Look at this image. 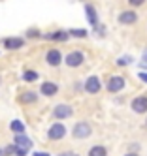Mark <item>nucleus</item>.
<instances>
[{"mask_svg": "<svg viewBox=\"0 0 147 156\" xmlns=\"http://www.w3.org/2000/svg\"><path fill=\"white\" fill-rule=\"evenodd\" d=\"M36 100H38L36 92H23V94L19 96V102H21V104H34Z\"/></svg>", "mask_w": 147, "mask_h": 156, "instance_id": "13", "label": "nucleus"}, {"mask_svg": "<svg viewBox=\"0 0 147 156\" xmlns=\"http://www.w3.org/2000/svg\"><path fill=\"white\" fill-rule=\"evenodd\" d=\"M25 45V41H23V38H6L4 40V47L6 49H19Z\"/></svg>", "mask_w": 147, "mask_h": 156, "instance_id": "9", "label": "nucleus"}, {"mask_svg": "<svg viewBox=\"0 0 147 156\" xmlns=\"http://www.w3.org/2000/svg\"><path fill=\"white\" fill-rule=\"evenodd\" d=\"M23 79H25V81H36V79H38V73L32 72V70H28V72L23 73Z\"/></svg>", "mask_w": 147, "mask_h": 156, "instance_id": "18", "label": "nucleus"}, {"mask_svg": "<svg viewBox=\"0 0 147 156\" xmlns=\"http://www.w3.org/2000/svg\"><path fill=\"white\" fill-rule=\"evenodd\" d=\"M85 9H87V17H89V23H90V25H96V9H94L93 6H87Z\"/></svg>", "mask_w": 147, "mask_h": 156, "instance_id": "15", "label": "nucleus"}, {"mask_svg": "<svg viewBox=\"0 0 147 156\" xmlns=\"http://www.w3.org/2000/svg\"><path fill=\"white\" fill-rule=\"evenodd\" d=\"M61 60H62V57H61V53L57 51V49H51V51L47 53V64H51V66H59Z\"/></svg>", "mask_w": 147, "mask_h": 156, "instance_id": "10", "label": "nucleus"}, {"mask_svg": "<svg viewBox=\"0 0 147 156\" xmlns=\"http://www.w3.org/2000/svg\"><path fill=\"white\" fill-rule=\"evenodd\" d=\"M70 34H72V36H77V38H85L87 32H85V30H72Z\"/></svg>", "mask_w": 147, "mask_h": 156, "instance_id": "19", "label": "nucleus"}, {"mask_svg": "<svg viewBox=\"0 0 147 156\" xmlns=\"http://www.w3.org/2000/svg\"><path fill=\"white\" fill-rule=\"evenodd\" d=\"M64 133H66V128L62 126V124H53L51 128H49V139H61V137H64Z\"/></svg>", "mask_w": 147, "mask_h": 156, "instance_id": "8", "label": "nucleus"}, {"mask_svg": "<svg viewBox=\"0 0 147 156\" xmlns=\"http://www.w3.org/2000/svg\"><path fill=\"white\" fill-rule=\"evenodd\" d=\"M49 40H59V41H66L68 40V32H53V34H47Z\"/></svg>", "mask_w": 147, "mask_h": 156, "instance_id": "16", "label": "nucleus"}, {"mask_svg": "<svg viewBox=\"0 0 147 156\" xmlns=\"http://www.w3.org/2000/svg\"><path fill=\"white\" fill-rule=\"evenodd\" d=\"M53 117L55 119H68V117H72V107L70 105H64V104L57 105L53 109Z\"/></svg>", "mask_w": 147, "mask_h": 156, "instance_id": "3", "label": "nucleus"}, {"mask_svg": "<svg viewBox=\"0 0 147 156\" xmlns=\"http://www.w3.org/2000/svg\"><path fill=\"white\" fill-rule=\"evenodd\" d=\"M0 156H4V151H2V149H0Z\"/></svg>", "mask_w": 147, "mask_h": 156, "instance_id": "28", "label": "nucleus"}, {"mask_svg": "<svg viewBox=\"0 0 147 156\" xmlns=\"http://www.w3.org/2000/svg\"><path fill=\"white\" fill-rule=\"evenodd\" d=\"M89 156H106V149L100 147V145H96V147H93L89 151Z\"/></svg>", "mask_w": 147, "mask_h": 156, "instance_id": "17", "label": "nucleus"}, {"mask_svg": "<svg viewBox=\"0 0 147 156\" xmlns=\"http://www.w3.org/2000/svg\"><path fill=\"white\" fill-rule=\"evenodd\" d=\"M13 145L15 147H19V149H25V151H28L30 147H32V141L25 136V133H17L15 136V139H13Z\"/></svg>", "mask_w": 147, "mask_h": 156, "instance_id": "6", "label": "nucleus"}, {"mask_svg": "<svg viewBox=\"0 0 147 156\" xmlns=\"http://www.w3.org/2000/svg\"><path fill=\"white\" fill-rule=\"evenodd\" d=\"M140 79H141V81H145V83H147V73H143V72H141V73H140Z\"/></svg>", "mask_w": 147, "mask_h": 156, "instance_id": "21", "label": "nucleus"}, {"mask_svg": "<svg viewBox=\"0 0 147 156\" xmlns=\"http://www.w3.org/2000/svg\"><path fill=\"white\" fill-rule=\"evenodd\" d=\"M136 19H138V17H136L134 12H123L119 15V21H121L123 25H132V23H136Z\"/></svg>", "mask_w": 147, "mask_h": 156, "instance_id": "11", "label": "nucleus"}, {"mask_svg": "<svg viewBox=\"0 0 147 156\" xmlns=\"http://www.w3.org/2000/svg\"><path fill=\"white\" fill-rule=\"evenodd\" d=\"M127 156H138V154H134V152H130V154H127Z\"/></svg>", "mask_w": 147, "mask_h": 156, "instance_id": "27", "label": "nucleus"}, {"mask_svg": "<svg viewBox=\"0 0 147 156\" xmlns=\"http://www.w3.org/2000/svg\"><path fill=\"white\" fill-rule=\"evenodd\" d=\"M90 133H93V130H90V126L87 122H77L74 126V137H77V139H85V137L90 136Z\"/></svg>", "mask_w": 147, "mask_h": 156, "instance_id": "1", "label": "nucleus"}, {"mask_svg": "<svg viewBox=\"0 0 147 156\" xmlns=\"http://www.w3.org/2000/svg\"><path fill=\"white\" fill-rule=\"evenodd\" d=\"M143 60H145V62H147V53H145V55H143Z\"/></svg>", "mask_w": 147, "mask_h": 156, "instance_id": "26", "label": "nucleus"}, {"mask_svg": "<svg viewBox=\"0 0 147 156\" xmlns=\"http://www.w3.org/2000/svg\"><path fill=\"white\" fill-rule=\"evenodd\" d=\"M38 34H40L38 30H28V36H38Z\"/></svg>", "mask_w": 147, "mask_h": 156, "instance_id": "22", "label": "nucleus"}, {"mask_svg": "<svg viewBox=\"0 0 147 156\" xmlns=\"http://www.w3.org/2000/svg\"><path fill=\"white\" fill-rule=\"evenodd\" d=\"M83 53H79V51H72V53H68V57H66V64L68 66H72V68H75V66L79 64H83Z\"/></svg>", "mask_w": 147, "mask_h": 156, "instance_id": "2", "label": "nucleus"}, {"mask_svg": "<svg viewBox=\"0 0 147 156\" xmlns=\"http://www.w3.org/2000/svg\"><path fill=\"white\" fill-rule=\"evenodd\" d=\"M123 87H124V79L119 75H113L111 79L108 81V88H109V92H119L123 90Z\"/></svg>", "mask_w": 147, "mask_h": 156, "instance_id": "4", "label": "nucleus"}, {"mask_svg": "<svg viewBox=\"0 0 147 156\" xmlns=\"http://www.w3.org/2000/svg\"><path fill=\"white\" fill-rule=\"evenodd\" d=\"M57 90H59V87L55 83H51V81L42 85V94H45V96H53V94H57Z\"/></svg>", "mask_w": 147, "mask_h": 156, "instance_id": "12", "label": "nucleus"}, {"mask_svg": "<svg viewBox=\"0 0 147 156\" xmlns=\"http://www.w3.org/2000/svg\"><path fill=\"white\" fill-rule=\"evenodd\" d=\"M132 109L136 113H145L147 111V96H138L132 102Z\"/></svg>", "mask_w": 147, "mask_h": 156, "instance_id": "7", "label": "nucleus"}, {"mask_svg": "<svg viewBox=\"0 0 147 156\" xmlns=\"http://www.w3.org/2000/svg\"><path fill=\"white\" fill-rule=\"evenodd\" d=\"M9 128L15 132V136H17V133H25V124H23L21 120H13V122L9 124Z\"/></svg>", "mask_w": 147, "mask_h": 156, "instance_id": "14", "label": "nucleus"}, {"mask_svg": "<svg viewBox=\"0 0 147 156\" xmlns=\"http://www.w3.org/2000/svg\"><path fill=\"white\" fill-rule=\"evenodd\" d=\"M34 156H49L47 152H34Z\"/></svg>", "mask_w": 147, "mask_h": 156, "instance_id": "23", "label": "nucleus"}, {"mask_svg": "<svg viewBox=\"0 0 147 156\" xmlns=\"http://www.w3.org/2000/svg\"><path fill=\"white\" fill-rule=\"evenodd\" d=\"M100 79H98V77L96 75H93V77H89V79H87V83H85V90L87 92H90V94H96L98 90H100Z\"/></svg>", "mask_w": 147, "mask_h": 156, "instance_id": "5", "label": "nucleus"}, {"mask_svg": "<svg viewBox=\"0 0 147 156\" xmlns=\"http://www.w3.org/2000/svg\"><path fill=\"white\" fill-rule=\"evenodd\" d=\"M128 2H130L132 6H141V4L145 2V0H128Z\"/></svg>", "mask_w": 147, "mask_h": 156, "instance_id": "20", "label": "nucleus"}, {"mask_svg": "<svg viewBox=\"0 0 147 156\" xmlns=\"http://www.w3.org/2000/svg\"><path fill=\"white\" fill-rule=\"evenodd\" d=\"M127 62H130V58H121L119 60V64H127Z\"/></svg>", "mask_w": 147, "mask_h": 156, "instance_id": "24", "label": "nucleus"}, {"mask_svg": "<svg viewBox=\"0 0 147 156\" xmlns=\"http://www.w3.org/2000/svg\"><path fill=\"white\" fill-rule=\"evenodd\" d=\"M61 156H74V154H70V152H62Z\"/></svg>", "mask_w": 147, "mask_h": 156, "instance_id": "25", "label": "nucleus"}]
</instances>
